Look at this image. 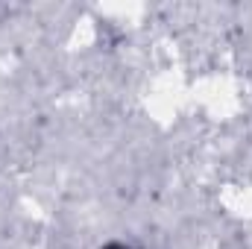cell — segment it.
<instances>
[{"label": "cell", "mask_w": 252, "mask_h": 249, "mask_svg": "<svg viewBox=\"0 0 252 249\" xmlns=\"http://www.w3.org/2000/svg\"><path fill=\"white\" fill-rule=\"evenodd\" d=\"M112 249H124V247H112Z\"/></svg>", "instance_id": "cell-1"}]
</instances>
